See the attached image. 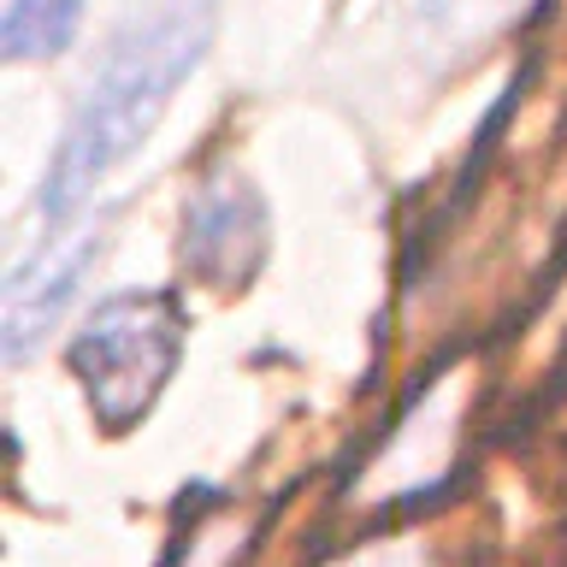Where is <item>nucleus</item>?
Masks as SVG:
<instances>
[{
    "label": "nucleus",
    "mask_w": 567,
    "mask_h": 567,
    "mask_svg": "<svg viewBox=\"0 0 567 567\" xmlns=\"http://www.w3.org/2000/svg\"><path fill=\"white\" fill-rule=\"evenodd\" d=\"M213 24H219V0H159L106 48L101 71L89 78L78 113L48 159L42 202H35L48 225H65L101 189V177L118 172L154 136L184 78L207 60Z\"/></svg>",
    "instance_id": "1"
},
{
    "label": "nucleus",
    "mask_w": 567,
    "mask_h": 567,
    "mask_svg": "<svg viewBox=\"0 0 567 567\" xmlns=\"http://www.w3.org/2000/svg\"><path fill=\"white\" fill-rule=\"evenodd\" d=\"M184 354V313L177 296H113L89 313L71 343V372L89 390V408L106 432H131L166 390Z\"/></svg>",
    "instance_id": "2"
},
{
    "label": "nucleus",
    "mask_w": 567,
    "mask_h": 567,
    "mask_svg": "<svg viewBox=\"0 0 567 567\" xmlns=\"http://www.w3.org/2000/svg\"><path fill=\"white\" fill-rule=\"evenodd\" d=\"M113 219L118 213L106 207L95 225L71 230L60 243H42L7 278V319H0V349H7V361H24V354L65 319V308L83 290V278L95 272L101 255L113 248Z\"/></svg>",
    "instance_id": "3"
},
{
    "label": "nucleus",
    "mask_w": 567,
    "mask_h": 567,
    "mask_svg": "<svg viewBox=\"0 0 567 567\" xmlns=\"http://www.w3.org/2000/svg\"><path fill=\"white\" fill-rule=\"evenodd\" d=\"M266 260V202L248 177H213L184 207V266L213 290H243Z\"/></svg>",
    "instance_id": "4"
},
{
    "label": "nucleus",
    "mask_w": 567,
    "mask_h": 567,
    "mask_svg": "<svg viewBox=\"0 0 567 567\" xmlns=\"http://www.w3.org/2000/svg\"><path fill=\"white\" fill-rule=\"evenodd\" d=\"M83 0H7V18H0V48L7 60H48L60 53L71 35H78Z\"/></svg>",
    "instance_id": "5"
},
{
    "label": "nucleus",
    "mask_w": 567,
    "mask_h": 567,
    "mask_svg": "<svg viewBox=\"0 0 567 567\" xmlns=\"http://www.w3.org/2000/svg\"><path fill=\"white\" fill-rule=\"evenodd\" d=\"M514 7H520V0H425L432 24L450 30V35H478V30L503 24Z\"/></svg>",
    "instance_id": "6"
}]
</instances>
